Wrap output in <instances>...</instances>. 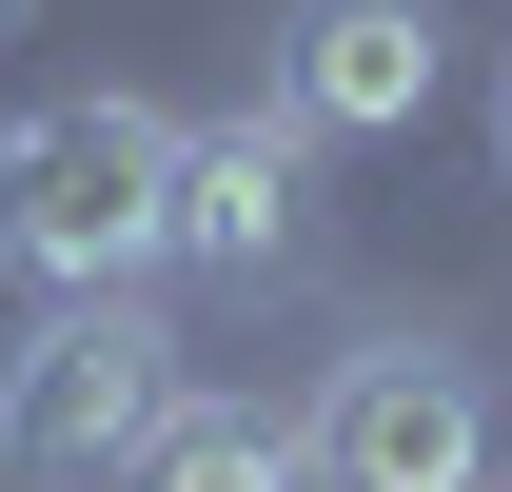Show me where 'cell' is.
Wrapping results in <instances>:
<instances>
[{
	"mask_svg": "<svg viewBox=\"0 0 512 492\" xmlns=\"http://www.w3.org/2000/svg\"><path fill=\"white\" fill-rule=\"evenodd\" d=\"M493 178H512V60H493Z\"/></svg>",
	"mask_w": 512,
	"mask_h": 492,
	"instance_id": "52a82bcc",
	"label": "cell"
},
{
	"mask_svg": "<svg viewBox=\"0 0 512 492\" xmlns=\"http://www.w3.org/2000/svg\"><path fill=\"white\" fill-rule=\"evenodd\" d=\"M178 237V119L79 79L40 119H0V276L40 296H138V256Z\"/></svg>",
	"mask_w": 512,
	"mask_h": 492,
	"instance_id": "6da1fadb",
	"label": "cell"
},
{
	"mask_svg": "<svg viewBox=\"0 0 512 492\" xmlns=\"http://www.w3.org/2000/svg\"><path fill=\"white\" fill-rule=\"evenodd\" d=\"M119 492H316V473H296V433L256 414V394H178V414L138 433Z\"/></svg>",
	"mask_w": 512,
	"mask_h": 492,
	"instance_id": "8992f818",
	"label": "cell"
},
{
	"mask_svg": "<svg viewBox=\"0 0 512 492\" xmlns=\"http://www.w3.org/2000/svg\"><path fill=\"white\" fill-rule=\"evenodd\" d=\"M453 79V20L434 0H276V60H256V99L296 138H414Z\"/></svg>",
	"mask_w": 512,
	"mask_h": 492,
	"instance_id": "277c9868",
	"label": "cell"
},
{
	"mask_svg": "<svg viewBox=\"0 0 512 492\" xmlns=\"http://www.w3.org/2000/svg\"><path fill=\"white\" fill-rule=\"evenodd\" d=\"M493 492H512V473H493Z\"/></svg>",
	"mask_w": 512,
	"mask_h": 492,
	"instance_id": "9c48e42d",
	"label": "cell"
},
{
	"mask_svg": "<svg viewBox=\"0 0 512 492\" xmlns=\"http://www.w3.org/2000/svg\"><path fill=\"white\" fill-rule=\"evenodd\" d=\"M296 473L316 492H493V374L453 355V335L335 355V394L296 414Z\"/></svg>",
	"mask_w": 512,
	"mask_h": 492,
	"instance_id": "3957f363",
	"label": "cell"
},
{
	"mask_svg": "<svg viewBox=\"0 0 512 492\" xmlns=\"http://www.w3.org/2000/svg\"><path fill=\"white\" fill-rule=\"evenodd\" d=\"M296 197H316V138L276 119V99H237V119H178V237L197 276H276L296 256Z\"/></svg>",
	"mask_w": 512,
	"mask_h": 492,
	"instance_id": "5b68a950",
	"label": "cell"
},
{
	"mask_svg": "<svg viewBox=\"0 0 512 492\" xmlns=\"http://www.w3.org/2000/svg\"><path fill=\"white\" fill-rule=\"evenodd\" d=\"M158 414H178V335H158V296H40V335L0 355V473H20V492L138 473Z\"/></svg>",
	"mask_w": 512,
	"mask_h": 492,
	"instance_id": "7a4b0ae2",
	"label": "cell"
},
{
	"mask_svg": "<svg viewBox=\"0 0 512 492\" xmlns=\"http://www.w3.org/2000/svg\"><path fill=\"white\" fill-rule=\"evenodd\" d=\"M0 20H20V0H0Z\"/></svg>",
	"mask_w": 512,
	"mask_h": 492,
	"instance_id": "ba28073f",
	"label": "cell"
}]
</instances>
